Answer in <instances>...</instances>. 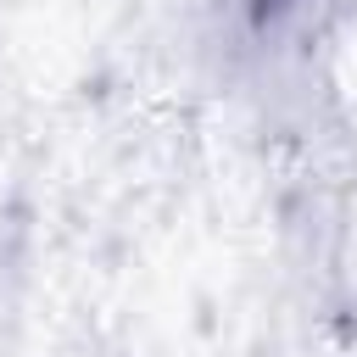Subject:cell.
Returning <instances> with one entry per match:
<instances>
[{
	"label": "cell",
	"instance_id": "6da1fadb",
	"mask_svg": "<svg viewBox=\"0 0 357 357\" xmlns=\"http://www.w3.org/2000/svg\"><path fill=\"white\" fill-rule=\"evenodd\" d=\"M335 6L340 0H223V33L245 61L279 67L307 56L312 39H324Z\"/></svg>",
	"mask_w": 357,
	"mask_h": 357
}]
</instances>
